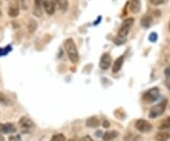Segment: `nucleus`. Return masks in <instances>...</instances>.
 <instances>
[{
    "label": "nucleus",
    "instance_id": "6e6552de",
    "mask_svg": "<svg viewBox=\"0 0 170 141\" xmlns=\"http://www.w3.org/2000/svg\"><path fill=\"white\" fill-rule=\"evenodd\" d=\"M43 6L44 8L45 12L48 13V15H52L55 12L56 10V4L51 1V0H44L43 1Z\"/></svg>",
    "mask_w": 170,
    "mask_h": 141
},
{
    "label": "nucleus",
    "instance_id": "423d86ee",
    "mask_svg": "<svg viewBox=\"0 0 170 141\" xmlns=\"http://www.w3.org/2000/svg\"><path fill=\"white\" fill-rule=\"evenodd\" d=\"M135 128L141 133H147L152 130V125L145 119H138L135 122Z\"/></svg>",
    "mask_w": 170,
    "mask_h": 141
},
{
    "label": "nucleus",
    "instance_id": "72a5a7b5",
    "mask_svg": "<svg viewBox=\"0 0 170 141\" xmlns=\"http://www.w3.org/2000/svg\"><path fill=\"white\" fill-rule=\"evenodd\" d=\"M69 141H76V140H73V139H70Z\"/></svg>",
    "mask_w": 170,
    "mask_h": 141
},
{
    "label": "nucleus",
    "instance_id": "7ed1b4c3",
    "mask_svg": "<svg viewBox=\"0 0 170 141\" xmlns=\"http://www.w3.org/2000/svg\"><path fill=\"white\" fill-rule=\"evenodd\" d=\"M166 104H167V100H164L163 101H161L160 103H158L157 105H154L149 111V114H148V117L150 118H155L157 117H160L161 115L164 114V110H165V107H166Z\"/></svg>",
    "mask_w": 170,
    "mask_h": 141
},
{
    "label": "nucleus",
    "instance_id": "aec40b11",
    "mask_svg": "<svg viewBox=\"0 0 170 141\" xmlns=\"http://www.w3.org/2000/svg\"><path fill=\"white\" fill-rule=\"evenodd\" d=\"M50 141H65V136L63 134H57L51 137Z\"/></svg>",
    "mask_w": 170,
    "mask_h": 141
},
{
    "label": "nucleus",
    "instance_id": "1a4fd4ad",
    "mask_svg": "<svg viewBox=\"0 0 170 141\" xmlns=\"http://www.w3.org/2000/svg\"><path fill=\"white\" fill-rule=\"evenodd\" d=\"M16 132V128L11 123H0V133L13 134Z\"/></svg>",
    "mask_w": 170,
    "mask_h": 141
},
{
    "label": "nucleus",
    "instance_id": "39448f33",
    "mask_svg": "<svg viewBox=\"0 0 170 141\" xmlns=\"http://www.w3.org/2000/svg\"><path fill=\"white\" fill-rule=\"evenodd\" d=\"M159 88L158 87H153L147 92L144 93L143 100L147 102H153L155 101L159 98Z\"/></svg>",
    "mask_w": 170,
    "mask_h": 141
},
{
    "label": "nucleus",
    "instance_id": "cd10ccee",
    "mask_svg": "<svg viewBox=\"0 0 170 141\" xmlns=\"http://www.w3.org/2000/svg\"><path fill=\"white\" fill-rule=\"evenodd\" d=\"M34 5L43 6V0H34Z\"/></svg>",
    "mask_w": 170,
    "mask_h": 141
},
{
    "label": "nucleus",
    "instance_id": "473e14b6",
    "mask_svg": "<svg viewBox=\"0 0 170 141\" xmlns=\"http://www.w3.org/2000/svg\"><path fill=\"white\" fill-rule=\"evenodd\" d=\"M168 27H169V30H170V22H169V26Z\"/></svg>",
    "mask_w": 170,
    "mask_h": 141
},
{
    "label": "nucleus",
    "instance_id": "393cba45",
    "mask_svg": "<svg viewBox=\"0 0 170 141\" xmlns=\"http://www.w3.org/2000/svg\"><path fill=\"white\" fill-rule=\"evenodd\" d=\"M161 129H164V128H170V117L167 118V119L165 121L163 122V124L161 125Z\"/></svg>",
    "mask_w": 170,
    "mask_h": 141
},
{
    "label": "nucleus",
    "instance_id": "a211bd4d",
    "mask_svg": "<svg viewBox=\"0 0 170 141\" xmlns=\"http://www.w3.org/2000/svg\"><path fill=\"white\" fill-rule=\"evenodd\" d=\"M56 5L60 10L65 11L68 9V0H56Z\"/></svg>",
    "mask_w": 170,
    "mask_h": 141
},
{
    "label": "nucleus",
    "instance_id": "9d476101",
    "mask_svg": "<svg viewBox=\"0 0 170 141\" xmlns=\"http://www.w3.org/2000/svg\"><path fill=\"white\" fill-rule=\"evenodd\" d=\"M9 15L10 17H16L19 15V5L14 2V3H11L10 5V8H9Z\"/></svg>",
    "mask_w": 170,
    "mask_h": 141
},
{
    "label": "nucleus",
    "instance_id": "0eeeda50",
    "mask_svg": "<svg viewBox=\"0 0 170 141\" xmlns=\"http://www.w3.org/2000/svg\"><path fill=\"white\" fill-rule=\"evenodd\" d=\"M111 64H112V58H111L110 54L109 53H104L101 56V59H100V62H99L100 68L106 70L111 66Z\"/></svg>",
    "mask_w": 170,
    "mask_h": 141
},
{
    "label": "nucleus",
    "instance_id": "5701e85b",
    "mask_svg": "<svg viewBox=\"0 0 170 141\" xmlns=\"http://www.w3.org/2000/svg\"><path fill=\"white\" fill-rule=\"evenodd\" d=\"M148 40L151 42V43H155L157 40H158V35L156 32H151L148 36Z\"/></svg>",
    "mask_w": 170,
    "mask_h": 141
},
{
    "label": "nucleus",
    "instance_id": "412c9836",
    "mask_svg": "<svg viewBox=\"0 0 170 141\" xmlns=\"http://www.w3.org/2000/svg\"><path fill=\"white\" fill-rule=\"evenodd\" d=\"M33 13H34V15H36L37 17H41L42 15H43V10H42V6H37V5H34Z\"/></svg>",
    "mask_w": 170,
    "mask_h": 141
},
{
    "label": "nucleus",
    "instance_id": "2f4dec72",
    "mask_svg": "<svg viewBox=\"0 0 170 141\" xmlns=\"http://www.w3.org/2000/svg\"><path fill=\"white\" fill-rule=\"evenodd\" d=\"M1 16H2V12H1V10H0V18H1Z\"/></svg>",
    "mask_w": 170,
    "mask_h": 141
},
{
    "label": "nucleus",
    "instance_id": "2eb2a0df",
    "mask_svg": "<svg viewBox=\"0 0 170 141\" xmlns=\"http://www.w3.org/2000/svg\"><path fill=\"white\" fill-rule=\"evenodd\" d=\"M118 133L116 131H109V132H106L103 135V139L105 141H109L112 139H114L115 137H117Z\"/></svg>",
    "mask_w": 170,
    "mask_h": 141
},
{
    "label": "nucleus",
    "instance_id": "6ab92c4d",
    "mask_svg": "<svg viewBox=\"0 0 170 141\" xmlns=\"http://www.w3.org/2000/svg\"><path fill=\"white\" fill-rule=\"evenodd\" d=\"M37 26H38V24H37V22L35 20L30 19L29 20V23L27 25V29H28L29 32L30 33H33L34 31L36 30V28H37Z\"/></svg>",
    "mask_w": 170,
    "mask_h": 141
},
{
    "label": "nucleus",
    "instance_id": "f704fd0d",
    "mask_svg": "<svg viewBox=\"0 0 170 141\" xmlns=\"http://www.w3.org/2000/svg\"><path fill=\"white\" fill-rule=\"evenodd\" d=\"M20 1H24V0H20Z\"/></svg>",
    "mask_w": 170,
    "mask_h": 141
},
{
    "label": "nucleus",
    "instance_id": "a878e982",
    "mask_svg": "<svg viewBox=\"0 0 170 141\" xmlns=\"http://www.w3.org/2000/svg\"><path fill=\"white\" fill-rule=\"evenodd\" d=\"M150 2H151L153 5H156V6H158V5H161V4H163V3L164 2V0H150Z\"/></svg>",
    "mask_w": 170,
    "mask_h": 141
},
{
    "label": "nucleus",
    "instance_id": "f8f14e48",
    "mask_svg": "<svg viewBox=\"0 0 170 141\" xmlns=\"http://www.w3.org/2000/svg\"><path fill=\"white\" fill-rule=\"evenodd\" d=\"M123 62H124V57L123 56H120L115 60V62H114V66H113V72L114 73H117L121 69V67L123 66Z\"/></svg>",
    "mask_w": 170,
    "mask_h": 141
},
{
    "label": "nucleus",
    "instance_id": "c85d7f7f",
    "mask_svg": "<svg viewBox=\"0 0 170 141\" xmlns=\"http://www.w3.org/2000/svg\"><path fill=\"white\" fill-rule=\"evenodd\" d=\"M165 85L167 86V88L170 89V78H166V81H165Z\"/></svg>",
    "mask_w": 170,
    "mask_h": 141
},
{
    "label": "nucleus",
    "instance_id": "20e7f679",
    "mask_svg": "<svg viewBox=\"0 0 170 141\" xmlns=\"http://www.w3.org/2000/svg\"><path fill=\"white\" fill-rule=\"evenodd\" d=\"M19 126L23 134H27L34 128V123L29 118L23 117L19 119Z\"/></svg>",
    "mask_w": 170,
    "mask_h": 141
},
{
    "label": "nucleus",
    "instance_id": "f03ea898",
    "mask_svg": "<svg viewBox=\"0 0 170 141\" xmlns=\"http://www.w3.org/2000/svg\"><path fill=\"white\" fill-rule=\"evenodd\" d=\"M64 48H65V50L67 52V55L70 59V61L72 62H77L79 61V52H78V49H77V46L74 43V41L69 38L67 39L65 42H64Z\"/></svg>",
    "mask_w": 170,
    "mask_h": 141
},
{
    "label": "nucleus",
    "instance_id": "f257e3e1",
    "mask_svg": "<svg viewBox=\"0 0 170 141\" xmlns=\"http://www.w3.org/2000/svg\"><path fill=\"white\" fill-rule=\"evenodd\" d=\"M133 22H134L133 18H128V19L123 21V23H122L119 30H118L117 36H116V38H114L115 45H123L126 42L127 36H128V34L130 32L131 26L133 25Z\"/></svg>",
    "mask_w": 170,
    "mask_h": 141
},
{
    "label": "nucleus",
    "instance_id": "ddd939ff",
    "mask_svg": "<svg viewBox=\"0 0 170 141\" xmlns=\"http://www.w3.org/2000/svg\"><path fill=\"white\" fill-rule=\"evenodd\" d=\"M100 124V121L96 117H92V118H89L87 120H86V126L87 127H91V128H96V127H98Z\"/></svg>",
    "mask_w": 170,
    "mask_h": 141
},
{
    "label": "nucleus",
    "instance_id": "4468645a",
    "mask_svg": "<svg viewBox=\"0 0 170 141\" xmlns=\"http://www.w3.org/2000/svg\"><path fill=\"white\" fill-rule=\"evenodd\" d=\"M152 17L149 16V15H144L141 18V25L144 28H148L152 25Z\"/></svg>",
    "mask_w": 170,
    "mask_h": 141
},
{
    "label": "nucleus",
    "instance_id": "dca6fc26",
    "mask_svg": "<svg viewBox=\"0 0 170 141\" xmlns=\"http://www.w3.org/2000/svg\"><path fill=\"white\" fill-rule=\"evenodd\" d=\"M11 103H12L11 100L7 95H5V94L2 92L0 93V104L9 106V105H11Z\"/></svg>",
    "mask_w": 170,
    "mask_h": 141
},
{
    "label": "nucleus",
    "instance_id": "b1692460",
    "mask_svg": "<svg viewBox=\"0 0 170 141\" xmlns=\"http://www.w3.org/2000/svg\"><path fill=\"white\" fill-rule=\"evenodd\" d=\"M9 141H21V135H10Z\"/></svg>",
    "mask_w": 170,
    "mask_h": 141
},
{
    "label": "nucleus",
    "instance_id": "7c9ffc66",
    "mask_svg": "<svg viewBox=\"0 0 170 141\" xmlns=\"http://www.w3.org/2000/svg\"><path fill=\"white\" fill-rule=\"evenodd\" d=\"M0 141H4V138L1 135H0Z\"/></svg>",
    "mask_w": 170,
    "mask_h": 141
},
{
    "label": "nucleus",
    "instance_id": "bb28decb",
    "mask_svg": "<svg viewBox=\"0 0 170 141\" xmlns=\"http://www.w3.org/2000/svg\"><path fill=\"white\" fill-rule=\"evenodd\" d=\"M164 75L166 78H170V66L166 67L165 70H164Z\"/></svg>",
    "mask_w": 170,
    "mask_h": 141
},
{
    "label": "nucleus",
    "instance_id": "4be33fe9",
    "mask_svg": "<svg viewBox=\"0 0 170 141\" xmlns=\"http://www.w3.org/2000/svg\"><path fill=\"white\" fill-rule=\"evenodd\" d=\"M10 51H11V46L10 45H7L6 48H4V49H0V57L7 55Z\"/></svg>",
    "mask_w": 170,
    "mask_h": 141
},
{
    "label": "nucleus",
    "instance_id": "f3484780",
    "mask_svg": "<svg viewBox=\"0 0 170 141\" xmlns=\"http://www.w3.org/2000/svg\"><path fill=\"white\" fill-rule=\"evenodd\" d=\"M169 138H170V134L169 133H165V132L158 133L155 135V139L157 141H167Z\"/></svg>",
    "mask_w": 170,
    "mask_h": 141
},
{
    "label": "nucleus",
    "instance_id": "9b49d317",
    "mask_svg": "<svg viewBox=\"0 0 170 141\" xmlns=\"http://www.w3.org/2000/svg\"><path fill=\"white\" fill-rule=\"evenodd\" d=\"M130 10L133 13H138L141 10V3L140 0H131L130 2Z\"/></svg>",
    "mask_w": 170,
    "mask_h": 141
},
{
    "label": "nucleus",
    "instance_id": "c756f323",
    "mask_svg": "<svg viewBox=\"0 0 170 141\" xmlns=\"http://www.w3.org/2000/svg\"><path fill=\"white\" fill-rule=\"evenodd\" d=\"M103 127H105V128L110 127V123L108 122L107 120H104V121H103Z\"/></svg>",
    "mask_w": 170,
    "mask_h": 141
}]
</instances>
